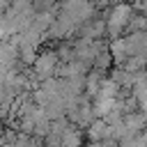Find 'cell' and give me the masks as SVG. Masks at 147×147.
Here are the masks:
<instances>
[{
    "instance_id": "obj_1",
    "label": "cell",
    "mask_w": 147,
    "mask_h": 147,
    "mask_svg": "<svg viewBox=\"0 0 147 147\" xmlns=\"http://www.w3.org/2000/svg\"><path fill=\"white\" fill-rule=\"evenodd\" d=\"M131 16H133V7H131V2H115L110 9H106V11H103L106 34H108L110 39L122 37Z\"/></svg>"
},
{
    "instance_id": "obj_2",
    "label": "cell",
    "mask_w": 147,
    "mask_h": 147,
    "mask_svg": "<svg viewBox=\"0 0 147 147\" xmlns=\"http://www.w3.org/2000/svg\"><path fill=\"white\" fill-rule=\"evenodd\" d=\"M32 67H34V71H37V76H39L41 80H48V78L55 74V67H57V55H55V51H44V53H39V55L34 57Z\"/></svg>"
}]
</instances>
